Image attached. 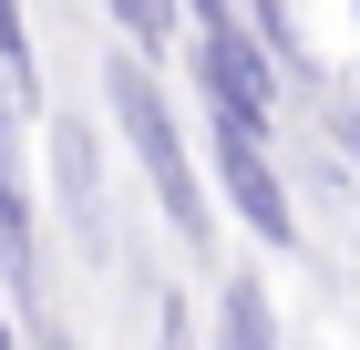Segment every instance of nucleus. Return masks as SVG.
<instances>
[{"mask_svg": "<svg viewBox=\"0 0 360 350\" xmlns=\"http://www.w3.org/2000/svg\"><path fill=\"white\" fill-rule=\"evenodd\" d=\"M113 124H124V144L144 155V186H155V206L186 227L195 247H206V196H195V165H186V135H175V113H165V93L124 62L113 73Z\"/></svg>", "mask_w": 360, "mask_h": 350, "instance_id": "obj_1", "label": "nucleus"}, {"mask_svg": "<svg viewBox=\"0 0 360 350\" xmlns=\"http://www.w3.org/2000/svg\"><path fill=\"white\" fill-rule=\"evenodd\" d=\"M195 73H206V104H217V124H248V135H268L278 73H268V52H257L248 11H195Z\"/></svg>", "mask_w": 360, "mask_h": 350, "instance_id": "obj_2", "label": "nucleus"}, {"mask_svg": "<svg viewBox=\"0 0 360 350\" xmlns=\"http://www.w3.org/2000/svg\"><path fill=\"white\" fill-rule=\"evenodd\" d=\"M217 186H226V206H237V227H248L257 247H299V206H288V186H278L268 135L217 124Z\"/></svg>", "mask_w": 360, "mask_h": 350, "instance_id": "obj_3", "label": "nucleus"}, {"mask_svg": "<svg viewBox=\"0 0 360 350\" xmlns=\"http://www.w3.org/2000/svg\"><path fill=\"white\" fill-rule=\"evenodd\" d=\"M0 268L31 278V196H21V144H11V93H0Z\"/></svg>", "mask_w": 360, "mask_h": 350, "instance_id": "obj_4", "label": "nucleus"}, {"mask_svg": "<svg viewBox=\"0 0 360 350\" xmlns=\"http://www.w3.org/2000/svg\"><path fill=\"white\" fill-rule=\"evenodd\" d=\"M217 350H278V320H268V289L248 268L217 289Z\"/></svg>", "mask_w": 360, "mask_h": 350, "instance_id": "obj_5", "label": "nucleus"}, {"mask_svg": "<svg viewBox=\"0 0 360 350\" xmlns=\"http://www.w3.org/2000/svg\"><path fill=\"white\" fill-rule=\"evenodd\" d=\"M0 350H11V320H0Z\"/></svg>", "mask_w": 360, "mask_h": 350, "instance_id": "obj_6", "label": "nucleus"}, {"mask_svg": "<svg viewBox=\"0 0 360 350\" xmlns=\"http://www.w3.org/2000/svg\"><path fill=\"white\" fill-rule=\"evenodd\" d=\"M350 135H360V113H350Z\"/></svg>", "mask_w": 360, "mask_h": 350, "instance_id": "obj_7", "label": "nucleus"}]
</instances>
